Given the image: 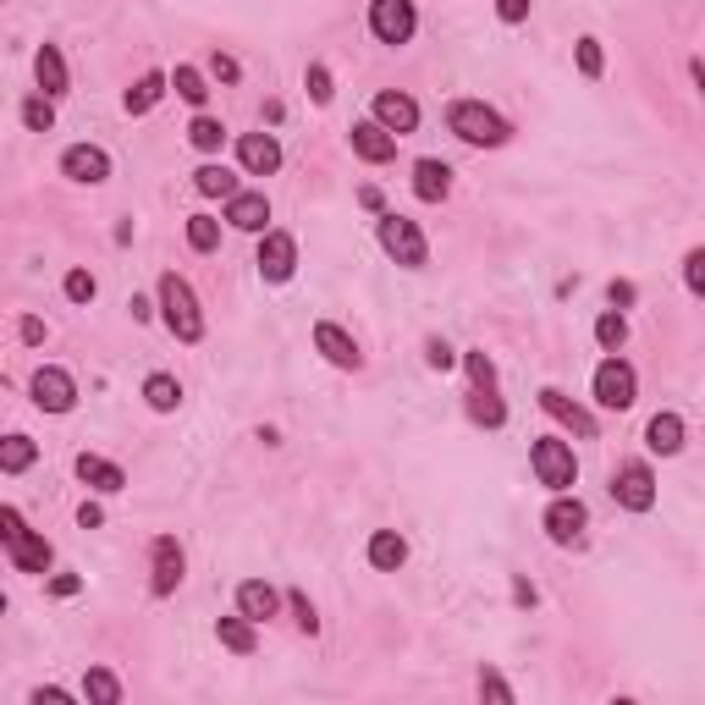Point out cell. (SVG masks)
Instances as JSON below:
<instances>
[{
    "mask_svg": "<svg viewBox=\"0 0 705 705\" xmlns=\"http://www.w3.org/2000/svg\"><path fill=\"white\" fill-rule=\"evenodd\" d=\"M447 133H458L469 149H502L513 138V122L491 111L485 100H452L447 105Z\"/></svg>",
    "mask_w": 705,
    "mask_h": 705,
    "instance_id": "obj_1",
    "label": "cell"
},
{
    "mask_svg": "<svg viewBox=\"0 0 705 705\" xmlns=\"http://www.w3.org/2000/svg\"><path fill=\"white\" fill-rule=\"evenodd\" d=\"M0 546H7V557H12L18 573H51V562H56L51 540L34 535V529L23 524L18 507H0Z\"/></svg>",
    "mask_w": 705,
    "mask_h": 705,
    "instance_id": "obj_2",
    "label": "cell"
},
{
    "mask_svg": "<svg viewBox=\"0 0 705 705\" xmlns=\"http://www.w3.org/2000/svg\"><path fill=\"white\" fill-rule=\"evenodd\" d=\"M160 320H166V331H171L177 342H199V336H204L199 298H193V287H188L177 270H166V276H160Z\"/></svg>",
    "mask_w": 705,
    "mask_h": 705,
    "instance_id": "obj_3",
    "label": "cell"
},
{
    "mask_svg": "<svg viewBox=\"0 0 705 705\" xmlns=\"http://www.w3.org/2000/svg\"><path fill=\"white\" fill-rule=\"evenodd\" d=\"M376 237H381V248H387L403 270H425V265H430V243H425L419 221H409V215L387 210V215L376 221Z\"/></svg>",
    "mask_w": 705,
    "mask_h": 705,
    "instance_id": "obj_4",
    "label": "cell"
},
{
    "mask_svg": "<svg viewBox=\"0 0 705 705\" xmlns=\"http://www.w3.org/2000/svg\"><path fill=\"white\" fill-rule=\"evenodd\" d=\"M529 469H535V480H540L551 496L579 485V458H573V441H562V436H540V441L529 447Z\"/></svg>",
    "mask_w": 705,
    "mask_h": 705,
    "instance_id": "obj_5",
    "label": "cell"
},
{
    "mask_svg": "<svg viewBox=\"0 0 705 705\" xmlns=\"http://www.w3.org/2000/svg\"><path fill=\"white\" fill-rule=\"evenodd\" d=\"M370 34L392 51H403L419 34V7L414 0H370Z\"/></svg>",
    "mask_w": 705,
    "mask_h": 705,
    "instance_id": "obj_6",
    "label": "cell"
},
{
    "mask_svg": "<svg viewBox=\"0 0 705 705\" xmlns=\"http://www.w3.org/2000/svg\"><path fill=\"white\" fill-rule=\"evenodd\" d=\"M612 502L623 513H650L656 507V474H650L645 458H628V463L612 469Z\"/></svg>",
    "mask_w": 705,
    "mask_h": 705,
    "instance_id": "obj_7",
    "label": "cell"
},
{
    "mask_svg": "<svg viewBox=\"0 0 705 705\" xmlns=\"http://www.w3.org/2000/svg\"><path fill=\"white\" fill-rule=\"evenodd\" d=\"M634 398H639V376H634V365L628 359H601L595 365V403L601 409H612V414H623V409H634Z\"/></svg>",
    "mask_w": 705,
    "mask_h": 705,
    "instance_id": "obj_8",
    "label": "cell"
},
{
    "mask_svg": "<svg viewBox=\"0 0 705 705\" xmlns=\"http://www.w3.org/2000/svg\"><path fill=\"white\" fill-rule=\"evenodd\" d=\"M29 392H34V409L40 414H72L78 409V381L61 365H40L34 381H29Z\"/></svg>",
    "mask_w": 705,
    "mask_h": 705,
    "instance_id": "obj_9",
    "label": "cell"
},
{
    "mask_svg": "<svg viewBox=\"0 0 705 705\" xmlns=\"http://www.w3.org/2000/svg\"><path fill=\"white\" fill-rule=\"evenodd\" d=\"M540 524H546V535H551V546H584V529H590V507H584L579 496H568V491H557Z\"/></svg>",
    "mask_w": 705,
    "mask_h": 705,
    "instance_id": "obj_10",
    "label": "cell"
},
{
    "mask_svg": "<svg viewBox=\"0 0 705 705\" xmlns=\"http://www.w3.org/2000/svg\"><path fill=\"white\" fill-rule=\"evenodd\" d=\"M182 573H188V551L177 546V535H160V540L149 546V595L166 601V595L182 584Z\"/></svg>",
    "mask_w": 705,
    "mask_h": 705,
    "instance_id": "obj_11",
    "label": "cell"
},
{
    "mask_svg": "<svg viewBox=\"0 0 705 705\" xmlns=\"http://www.w3.org/2000/svg\"><path fill=\"white\" fill-rule=\"evenodd\" d=\"M259 276L265 281H292L298 270V237L292 232H259Z\"/></svg>",
    "mask_w": 705,
    "mask_h": 705,
    "instance_id": "obj_12",
    "label": "cell"
},
{
    "mask_svg": "<svg viewBox=\"0 0 705 705\" xmlns=\"http://www.w3.org/2000/svg\"><path fill=\"white\" fill-rule=\"evenodd\" d=\"M370 111H376V122H381L387 133H398V138H409V133H419V100H414V94H398V89H381Z\"/></svg>",
    "mask_w": 705,
    "mask_h": 705,
    "instance_id": "obj_13",
    "label": "cell"
},
{
    "mask_svg": "<svg viewBox=\"0 0 705 705\" xmlns=\"http://www.w3.org/2000/svg\"><path fill=\"white\" fill-rule=\"evenodd\" d=\"M61 177H72L83 188H100L111 177V155L100 144H72V149H61Z\"/></svg>",
    "mask_w": 705,
    "mask_h": 705,
    "instance_id": "obj_14",
    "label": "cell"
},
{
    "mask_svg": "<svg viewBox=\"0 0 705 705\" xmlns=\"http://www.w3.org/2000/svg\"><path fill=\"white\" fill-rule=\"evenodd\" d=\"M540 409H546V414H551L562 430H573L579 441H595V436H601L595 414H590V409H579V403H573L568 392H557V387H546V392H540Z\"/></svg>",
    "mask_w": 705,
    "mask_h": 705,
    "instance_id": "obj_15",
    "label": "cell"
},
{
    "mask_svg": "<svg viewBox=\"0 0 705 705\" xmlns=\"http://www.w3.org/2000/svg\"><path fill=\"white\" fill-rule=\"evenodd\" d=\"M314 347L325 352V365H336V370H365L359 342H352L336 320H320V325H314Z\"/></svg>",
    "mask_w": 705,
    "mask_h": 705,
    "instance_id": "obj_16",
    "label": "cell"
},
{
    "mask_svg": "<svg viewBox=\"0 0 705 705\" xmlns=\"http://www.w3.org/2000/svg\"><path fill=\"white\" fill-rule=\"evenodd\" d=\"M347 144H352V155H359V160H370V166H387V160L398 155V133H387L376 116H370V122H352Z\"/></svg>",
    "mask_w": 705,
    "mask_h": 705,
    "instance_id": "obj_17",
    "label": "cell"
},
{
    "mask_svg": "<svg viewBox=\"0 0 705 705\" xmlns=\"http://www.w3.org/2000/svg\"><path fill=\"white\" fill-rule=\"evenodd\" d=\"M237 160H243L248 177H276V171H281V144H276V133H243V138H237Z\"/></svg>",
    "mask_w": 705,
    "mask_h": 705,
    "instance_id": "obj_18",
    "label": "cell"
},
{
    "mask_svg": "<svg viewBox=\"0 0 705 705\" xmlns=\"http://www.w3.org/2000/svg\"><path fill=\"white\" fill-rule=\"evenodd\" d=\"M447 193H452V166L436 160V155L414 160V199H419V204H441Z\"/></svg>",
    "mask_w": 705,
    "mask_h": 705,
    "instance_id": "obj_19",
    "label": "cell"
},
{
    "mask_svg": "<svg viewBox=\"0 0 705 705\" xmlns=\"http://www.w3.org/2000/svg\"><path fill=\"white\" fill-rule=\"evenodd\" d=\"M78 480L89 485V491H105V496H116L122 485H127V474H122V463H111V458H100V452H78Z\"/></svg>",
    "mask_w": 705,
    "mask_h": 705,
    "instance_id": "obj_20",
    "label": "cell"
},
{
    "mask_svg": "<svg viewBox=\"0 0 705 705\" xmlns=\"http://www.w3.org/2000/svg\"><path fill=\"white\" fill-rule=\"evenodd\" d=\"M226 221L237 226V232H270L265 221H270V199L265 193H232L226 199Z\"/></svg>",
    "mask_w": 705,
    "mask_h": 705,
    "instance_id": "obj_21",
    "label": "cell"
},
{
    "mask_svg": "<svg viewBox=\"0 0 705 705\" xmlns=\"http://www.w3.org/2000/svg\"><path fill=\"white\" fill-rule=\"evenodd\" d=\"M365 557H370V568H376V573H398V568L409 562V540H403L398 529H376V535H370V546H365Z\"/></svg>",
    "mask_w": 705,
    "mask_h": 705,
    "instance_id": "obj_22",
    "label": "cell"
},
{
    "mask_svg": "<svg viewBox=\"0 0 705 705\" xmlns=\"http://www.w3.org/2000/svg\"><path fill=\"white\" fill-rule=\"evenodd\" d=\"M34 78H40V89H45L51 100H61V94L72 89V78H67V56H61L56 45H40V56H34Z\"/></svg>",
    "mask_w": 705,
    "mask_h": 705,
    "instance_id": "obj_23",
    "label": "cell"
},
{
    "mask_svg": "<svg viewBox=\"0 0 705 705\" xmlns=\"http://www.w3.org/2000/svg\"><path fill=\"white\" fill-rule=\"evenodd\" d=\"M683 436H689V430H683L678 414H656V419L645 425V447H650L656 458H678V452H683Z\"/></svg>",
    "mask_w": 705,
    "mask_h": 705,
    "instance_id": "obj_24",
    "label": "cell"
},
{
    "mask_svg": "<svg viewBox=\"0 0 705 705\" xmlns=\"http://www.w3.org/2000/svg\"><path fill=\"white\" fill-rule=\"evenodd\" d=\"M237 612L254 617V623H265V617L281 612V595H276L265 579H243V584H237Z\"/></svg>",
    "mask_w": 705,
    "mask_h": 705,
    "instance_id": "obj_25",
    "label": "cell"
},
{
    "mask_svg": "<svg viewBox=\"0 0 705 705\" xmlns=\"http://www.w3.org/2000/svg\"><path fill=\"white\" fill-rule=\"evenodd\" d=\"M166 83H171L166 72H144V78H138V83H133V89L122 94V105H127V116H144V111H155V105L166 100Z\"/></svg>",
    "mask_w": 705,
    "mask_h": 705,
    "instance_id": "obj_26",
    "label": "cell"
},
{
    "mask_svg": "<svg viewBox=\"0 0 705 705\" xmlns=\"http://www.w3.org/2000/svg\"><path fill=\"white\" fill-rule=\"evenodd\" d=\"M469 419L485 425V430H502L507 425V403L496 398V387H469Z\"/></svg>",
    "mask_w": 705,
    "mask_h": 705,
    "instance_id": "obj_27",
    "label": "cell"
},
{
    "mask_svg": "<svg viewBox=\"0 0 705 705\" xmlns=\"http://www.w3.org/2000/svg\"><path fill=\"white\" fill-rule=\"evenodd\" d=\"M215 639H221L232 656H254V650H259L254 617H243V612H237V617H221V623H215Z\"/></svg>",
    "mask_w": 705,
    "mask_h": 705,
    "instance_id": "obj_28",
    "label": "cell"
},
{
    "mask_svg": "<svg viewBox=\"0 0 705 705\" xmlns=\"http://www.w3.org/2000/svg\"><path fill=\"white\" fill-rule=\"evenodd\" d=\"M193 188H199L204 199H232V193H243V188H237V177H232L226 166H215V160L193 171Z\"/></svg>",
    "mask_w": 705,
    "mask_h": 705,
    "instance_id": "obj_29",
    "label": "cell"
},
{
    "mask_svg": "<svg viewBox=\"0 0 705 705\" xmlns=\"http://www.w3.org/2000/svg\"><path fill=\"white\" fill-rule=\"evenodd\" d=\"M144 403H149L155 414H177V409H182L177 376H149V381H144Z\"/></svg>",
    "mask_w": 705,
    "mask_h": 705,
    "instance_id": "obj_30",
    "label": "cell"
},
{
    "mask_svg": "<svg viewBox=\"0 0 705 705\" xmlns=\"http://www.w3.org/2000/svg\"><path fill=\"white\" fill-rule=\"evenodd\" d=\"M188 144H193L199 155H215V149L226 144V122H215V116H204V111H199V116L188 122Z\"/></svg>",
    "mask_w": 705,
    "mask_h": 705,
    "instance_id": "obj_31",
    "label": "cell"
},
{
    "mask_svg": "<svg viewBox=\"0 0 705 705\" xmlns=\"http://www.w3.org/2000/svg\"><path fill=\"white\" fill-rule=\"evenodd\" d=\"M83 694H89L94 705H122V678H116L111 667H89V678H83Z\"/></svg>",
    "mask_w": 705,
    "mask_h": 705,
    "instance_id": "obj_32",
    "label": "cell"
},
{
    "mask_svg": "<svg viewBox=\"0 0 705 705\" xmlns=\"http://www.w3.org/2000/svg\"><path fill=\"white\" fill-rule=\"evenodd\" d=\"M34 458H40V447L29 436H7V441H0V474H23Z\"/></svg>",
    "mask_w": 705,
    "mask_h": 705,
    "instance_id": "obj_33",
    "label": "cell"
},
{
    "mask_svg": "<svg viewBox=\"0 0 705 705\" xmlns=\"http://www.w3.org/2000/svg\"><path fill=\"white\" fill-rule=\"evenodd\" d=\"M171 89H177L188 105H204V100H210V83H204L199 67H177V72H171Z\"/></svg>",
    "mask_w": 705,
    "mask_h": 705,
    "instance_id": "obj_34",
    "label": "cell"
},
{
    "mask_svg": "<svg viewBox=\"0 0 705 705\" xmlns=\"http://www.w3.org/2000/svg\"><path fill=\"white\" fill-rule=\"evenodd\" d=\"M23 127H29V133H51V127H56V100H51V94L23 100Z\"/></svg>",
    "mask_w": 705,
    "mask_h": 705,
    "instance_id": "obj_35",
    "label": "cell"
},
{
    "mask_svg": "<svg viewBox=\"0 0 705 705\" xmlns=\"http://www.w3.org/2000/svg\"><path fill=\"white\" fill-rule=\"evenodd\" d=\"M221 243V221L215 215H188V248L193 254H210Z\"/></svg>",
    "mask_w": 705,
    "mask_h": 705,
    "instance_id": "obj_36",
    "label": "cell"
},
{
    "mask_svg": "<svg viewBox=\"0 0 705 705\" xmlns=\"http://www.w3.org/2000/svg\"><path fill=\"white\" fill-rule=\"evenodd\" d=\"M595 342H601L606 352H623V342H628V320H623L617 309H606V314L595 320Z\"/></svg>",
    "mask_w": 705,
    "mask_h": 705,
    "instance_id": "obj_37",
    "label": "cell"
},
{
    "mask_svg": "<svg viewBox=\"0 0 705 705\" xmlns=\"http://www.w3.org/2000/svg\"><path fill=\"white\" fill-rule=\"evenodd\" d=\"M425 365H430L436 376H447V370L463 365V352H458L452 342H441V336H425Z\"/></svg>",
    "mask_w": 705,
    "mask_h": 705,
    "instance_id": "obj_38",
    "label": "cell"
},
{
    "mask_svg": "<svg viewBox=\"0 0 705 705\" xmlns=\"http://www.w3.org/2000/svg\"><path fill=\"white\" fill-rule=\"evenodd\" d=\"M463 370H469V387H496V365H491L485 347H469L463 352Z\"/></svg>",
    "mask_w": 705,
    "mask_h": 705,
    "instance_id": "obj_39",
    "label": "cell"
},
{
    "mask_svg": "<svg viewBox=\"0 0 705 705\" xmlns=\"http://www.w3.org/2000/svg\"><path fill=\"white\" fill-rule=\"evenodd\" d=\"M573 56H579V72H584L590 83L606 72V56H601V40H595V34H584V40L573 45Z\"/></svg>",
    "mask_w": 705,
    "mask_h": 705,
    "instance_id": "obj_40",
    "label": "cell"
},
{
    "mask_svg": "<svg viewBox=\"0 0 705 705\" xmlns=\"http://www.w3.org/2000/svg\"><path fill=\"white\" fill-rule=\"evenodd\" d=\"M303 89H309V100H314V105H331V100H336V83H331V72H325L320 61H309V72H303Z\"/></svg>",
    "mask_w": 705,
    "mask_h": 705,
    "instance_id": "obj_41",
    "label": "cell"
},
{
    "mask_svg": "<svg viewBox=\"0 0 705 705\" xmlns=\"http://www.w3.org/2000/svg\"><path fill=\"white\" fill-rule=\"evenodd\" d=\"M61 292H67L72 303H94V292H100V281H94L89 270H67V281H61Z\"/></svg>",
    "mask_w": 705,
    "mask_h": 705,
    "instance_id": "obj_42",
    "label": "cell"
},
{
    "mask_svg": "<svg viewBox=\"0 0 705 705\" xmlns=\"http://www.w3.org/2000/svg\"><path fill=\"white\" fill-rule=\"evenodd\" d=\"M287 606H292V617H298V628H303V634H320V612H314V601H309L303 590H292V595H287Z\"/></svg>",
    "mask_w": 705,
    "mask_h": 705,
    "instance_id": "obj_43",
    "label": "cell"
},
{
    "mask_svg": "<svg viewBox=\"0 0 705 705\" xmlns=\"http://www.w3.org/2000/svg\"><path fill=\"white\" fill-rule=\"evenodd\" d=\"M480 694H485V700H502V705H513V683H507L496 667H480Z\"/></svg>",
    "mask_w": 705,
    "mask_h": 705,
    "instance_id": "obj_44",
    "label": "cell"
},
{
    "mask_svg": "<svg viewBox=\"0 0 705 705\" xmlns=\"http://www.w3.org/2000/svg\"><path fill=\"white\" fill-rule=\"evenodd\" d=\"M683 287H689L694 298H705V248H689V259H683Z\"/></svg>",
    "mask_w": 705,
    "mask_h": 705,
    "instance_id": "obj_45",
    "label": "cell"
},
{
    "mask_svg": "<svg viewBox=\"0 0 705 705\" xmlns=\"http://www.w3.org/2000/svg\"><path fill=\"white\" fill-rule=\"evenodd\" d=\"M529 7H535V0H496V18H502V23H524Z\"/></svg>",
    "mask_w": 705,
    "mask_h": 705,
    "instance_id": "obj_46",
    "label": "cell"
},
{
    "mask_svg": "<svg viewBox=\"0 0 705 705\" xmlns=\"http://www.w3.org/2000/svg\"><path fill=\"white\" fill-rule=\"evenodd\" d=\"M210 72H215V78H221V83H237V78H243V67H237V61H232V56H221V51H215V56H210Z\"/></svg>",
    "mask_w": 705,
    "mask_h": 705,
    "instance_id": "obj_47",
    "label": "cell"
},
{
    "mask_svg": "<svg viewBox=\"0 0 705 705\" xmlns=\"http://www.w3.org/2000/svg\"><path fill=\"white\" fill-rule=\"evenodd\" d=\"M606 298H612V309H628L639 292H634V281H612V287H606Z\"/></svg>",
    "mask_w": 705,
    "mask_h": 705,
    "instance_id": "obj_48",
    "label": "cell"
},
{
    "mask_svg": "<svg viewBox=\"0 0 705 705\" xmlns=\"http://www.w3.org/2000/svg\"><path fill=\"white\" fill-rule=\"evenodd\" d=\"M18 336H23L29 347H40V342H45V320H34V314H29V320L18 325Z\"/></svg>",
    "mask_w": 705,
    "mask_h": 705,
    "instance_id": "obj_49",
    "label": "cell"
},
{
    "mask_svg": "<svg viewBox=\"0 0 705 705\" xmlns=\"http://www.w3.org/2000/svg\"><path fill=\"white\" fill-rule=\"evenodd\" d=\"M78 524H83V529H100V524H105L100 502H83V507H78Z\"/></svg>",
    "mask_w": 705,
    "mask_h": 705,
    "instance_id": "obj_50",
    "label": "cell"
},
{
    "mask_svg": "<svg viewBox=\"0 0 705 705\" xmlns=\"http://www.w3.org/2000/svg\"><path fill=\"white\" fill-rule=\"evenodd\" d=\"M45 700H51V705H67L72 694H67V689H34V694H29V705H45Z\"/></svg>",
    "mask_w": 705,
    "mask_h": 705,
    "instance_id": "obj_51",
    "label": "cell"
},
{
    "mask_svg": "<svg viewBox=\"0 0 705 705\" xmlns=\"http://www.w3.org/2000/svg\"><path fill=\"white\" fill-rule=\"evenodd\" d=\"M51 590H56V595H78V590H83V579H72V573H61V579H51Z\"/></svg>",
    "mask_w": 705,
    "mask_h": 705,
    "instance_id": "obj_52",
    "label": "cell"
},
{
    "mask_svg": "<svg viewBox=\"0 0 705 705\" xmlns=\"http://www.w3.org/2000/svg\"><path fill=\"white\" fill-rule=\"evenodd\" d=\"M689 72H694V83H700V94H705V61H694Z\"/></svg>",
    "mask_w": 705,
    "mask_h": 705,
    "instance_id": "obj_53",
    "label": "cell"
}]
</instances>
